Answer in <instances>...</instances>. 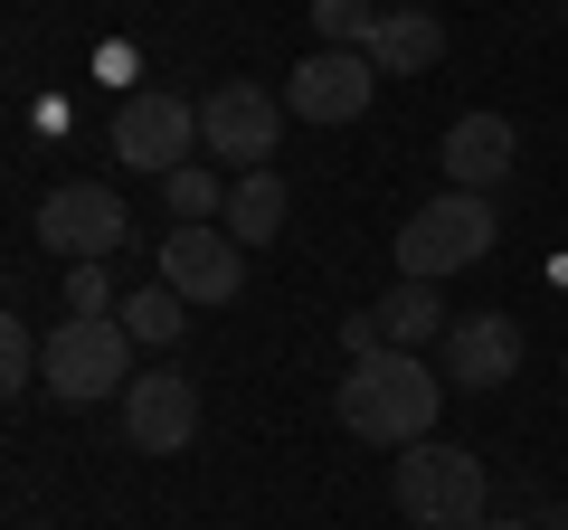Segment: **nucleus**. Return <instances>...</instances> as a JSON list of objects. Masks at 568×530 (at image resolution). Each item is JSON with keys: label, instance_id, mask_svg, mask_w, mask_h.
<instances>
[{"label": "nucleus", "instance_id": "nucleus-15", "mask_svg": "<svg viewBox=\"0 0 568 530\" xmlns=\"http://www.w3.org/2000/svg\"><path fill=\"white\" fill-rule=\"evenodd\" d=\"M227 237L237 246H275L284 237V181L275 171H237V181H227Z\"/></svg>", "mask_w": 568, "mask_h": 530}, {"label": "nucleus", "instance_id": "nucleus-6", "mask_svg": "<svg viewBox=\"0 0 568 530\" xmlns=\"http://www.w3.org/2000/svg\"><path fill=\"white\" fill-rule=\"evenodd\" d=\"M190 152H200V104L190 95H162V85L123 95V114H114V162L123 171L171 181V171H190Z\"/></svg>", "mask_w": 568, "mask_h": 530}, {"label": "nucleus", "instance_id": "nucleus-13", "mask_svg": "<svg viewBox=\"0 0 568 530\" xmlns=\"http://www.w3.org/2000/svg\"><path fill=\"white\" fill-rule=\"evenodd\" d=\"M361 58L379 67V77H426V67L446 58V20H436V10H379Z\"/></svg>", "mask_w": 568, "mask_h": 530}, {"label": "nucleus", "instance_id": "nucleus-17", "mask_svg": "<svg viewBox=\"0 0 568 530\" xmlns=\"http://www.w3.org/2000/svg\"><path fill=\"white\" fill-rule=\"evenodd\" d=\"M123 332H133V342H152V350H171L190 332V304L171 285H142V294H123Z\"/></svg>", "mask_w": 568, "mask_h": 530}, {"label": "nucleus", "instance_id": "nucleus-8", "mask_svg": "<svg viewBox=\"0 0 568 530\" xmlns=\"http://www.w3.org/2000/svg\"><path fill=\"white\" fill-rule=\"evenodd\" d=\"M123 436H133V455H190V436H200V379L181 360L133 369V388H123Z\"/></svg>", "mask_w": 568, "mask_h": 530}, {"label": "nucleus", "instance_id": "nucleus-10", "mask_svg": "<svg viewBox=\"0 0 568 530\" xmlns=\"http://www.w3.org/2000/svg\"><path fill=\"white\" fill-rule=\"evenodd\" d=\"M369 95H379V67L361 48H313L284 77V114H304V123H351V114H369Z\"/></svg>", "mask_w": 568, "mask_h": 530}, {"label": "nucleus", "instance_id": "nucleus-24", "mask_svg": "<svg viewBox=\"0 0 568 530\" xmlns=\"http://www.w3.org/2000/svg\"><path fill=\"white\" fill-rule=\"evenodd\" d=\"M559 369H568V360H559Z\"/></svg>", "mask_w": 568, "mask_h": 530}, {"label": "nucleus", "instance_id": "nucleus-20", "mask_svg": "<svg viewBox=\"0 0 568 530\" xmlns=\"http://www.w3.org/2000/svg\"><path fill=\"white\" fill-rule=\"evenodd\" d=\"M67 313H123L114 275H104V265H67Z\"/></svg>", "mask_w": 568, "mask_h": 530}, {"label": "nucleus", "instance_id": "nucleus-12", "mask_svg": "<svg viewBox=\"0 0 568 530\" xmlns=\"http://www.w3.org/2000/svg\"><path fill=\"white\" fill-rule=\"evenodd\" d=\"M436 369H446V388H503L521 369V323L511 313H455Z\"/></svg>", "mask_w": 568, "mask_h": 530}, {"label": "nucleus", "instance_id": "nucleus-9", "mask_svg": "<svg viewBox=\"0 0 568 530\" xmlns=\"http://www.w3.org/2000/svg\"><path fill=\"white\" fill-rule=\"evenodd\" d=\"M162 285L181 304H237L246 294V246L227 227H171L162 237Z\"/></svg>", "mask_w": 568, "mask_h": 530}, {"label": "nucleus", "instance_id": "nucleus-4", "mask_svg": "<svg viewBox=\"0 0 568 530\" xmlns=\"http://www.w3.org/2000/svg\"><path fill=\"white\" fill-rule=\"evenodd\" d=\"M48 388H58V408L123 398L133 388V332H123V313H67L48 332Z\"/></svg>", "mask_w": 568, "mask_h": 530}, {"label": "nucleus", "instance_id": "nucleus-19", "mask_svg": "<svg viewBox=\"0 0 568 530\" xmlns=\"http://www.w3.org/2000/svg\"><path fill=\"white\" fill-rule=\"evenodd\" d=\"M369 0H313V29H323V48H369Z\"/></svg>", "mask_w": 568, "mask_h": 530}, {"label": "nucleus", "instance_id": "nucleus-14", "mask_svg": "<svg viewBox=\"0 0 568 530\" xmlns=\"http://www.w3.org/2000/svg\"><path fill=\"white\" fill-rule=\"evenodd\" d=\"M369 313H379V342H388V350L446 342V304H436V285H417V275H398V285H388Z\"/></svg>", "mask_w": 568, "mask_h": 530}, {"label": "nucleus", "instance_id": "nucleus-5", "mask_svg": "<svg viewBox=\"0 0 568 530\" xmlns=\"http://www.w3.org/2000/svg\"><path fill=\"white\" fill-rule=\"evenodd\" d=\"M200 152H209V162H227V171H275V152H284V95H265V85H246V77L209 85Z\"/></svg>", "mask_w": 568, "mask_h": 530}, {"label": "nucleus", "instance_id": "nucleus-21", "mask_svg": "<svg viewBox=\"0 0 568 530\" xmlns=\"http://www.w3.org/2000/svg\"><path fill=\"white\" fill-rule=\"evenodd\" d=\"M474 530H540L530 511H493V521H474Z\"/></svg>", "mask_w": 568, "mask_h": 530}, {"label": "nucleus", "instance_id": "nucleus-3", "mask_svg": "<svg viewBox=\"0 0 568 530\" xmlns=\"http://www.w3.org/2000/svg\"><path fill=\"white\" fill-rule=\"evenodd\" d=\"M493 237H503V218H493L484 190H436V200L398 227V275L446 285V275H465V265L493 256Z\"/></svg>", "mask_w": 568, "mask_h": 530}, {"label": "nucleus", "instance_id": "nucleus-2", "mask_svg": "<svg viewBox=\"0 0 568 530\" xmlns=\"http://www.w3.org/2000/svg\"><path fill=\"white\" fill-rule=\"evenodd\" d=\"M388 492H398V521H407V530H474V521H493V473H484V455L446 446V436L398 446Z\"/></svg>", "mask_w": 568, "mask_h": 530}, {"label": "nucleus", "instance_id": "nucleus-16", "mask_svg": "<svg viewBox=\"0 0 568 530\" xmlns=\"http://www.w3.org/2000/svg\"><path fill=\"white\" fill-rule=\"evenodd\" d=\"M162 208H171L181 227H219V218H227V181H219L209 162H190V171H171V181H162Z\"/></svg>", "mask_w": 568, "mask_h": 530}, {"label": "nucleus", "instance_id": "nucleus-7", "mask_svg": "<svg viewBox=\"0 0 568 530\" xmlns=\"http://www.w3.org/2000/svg\"><path fill=\"white\" fill-rule=\"evenodd\" d=\"M123 237H133V218H123V200L104 181H58L39 200V246H48V256H67V265L123 256Z\"/></svg>", "mask_w": 568, "mask_h": 530}, {"label": "nucleus", "instance_id": "nucleus-23", "mask_svg": "<svg viewBox=\"0 0 568 530\" xmlns=\"http://www.w3.org/2000/svg\"><path fill=\"white\" fill-rule=\"evenodd\" d=\"M559 10H568V0H559Z\"/></svg>", "mask_w": 568, "mask_h": 530}, {"label": "nucleus", "instance_id": "nucleus-18", "mask_svg": "<svg viewBox=\"0 0 568 530\" xmlns=\"http://www.w3.org/2000/svg\"><path fill=\"white\" fill-rule=\"evenodd\" d=\"M0 388H10V398H29V388H48V342H39V332L20 323V313L0 323Z\"/></svg>", "mask_w": 568, "mask_h": 530}, {"label": "nucleus", "instance_id": "nucleus-11", "mask_svg": "<svg viewBox=\"0 0 568 530\" xmlns=\"http://www.w3.org/2000/svg\"><path fill=\"white\" fill-rule=\"evenodd\" d=\"M436 162H446V190H484L493 200L511 181V162H521V133H511V114H455Z\"/></svg>", "mask_w": 568, "mask_h": 530}, {"label": "nucleus", "instance_id": "nucleus-1", "mask_svg": "<svg viewBox=\"0 0 568 530\" xmlns=\"http://www.w3.org/2000/svg\"><path fill=\"white\" fill-rule=\"evenodd\" d=\"M332 408L361 446H426L436 408H446V369L417 360V350H361L351 379L332 388Z\"/></svg>", "mask_w": 568, "mask_h": 530}, {"label": "nucleus", "instance_id": "nucleus-22", "mask_svg": "<svg viewBox=\"0 0 568 530\" xmlns=\"http://www.w3.org/2000/svg\"><path fill=\"white\" fill-rule=\"evenodd\" d=\"M29 530H39V521H29Z\"/></svg>", "mask_w": 568, "mask_h": 530}]
</instances>
